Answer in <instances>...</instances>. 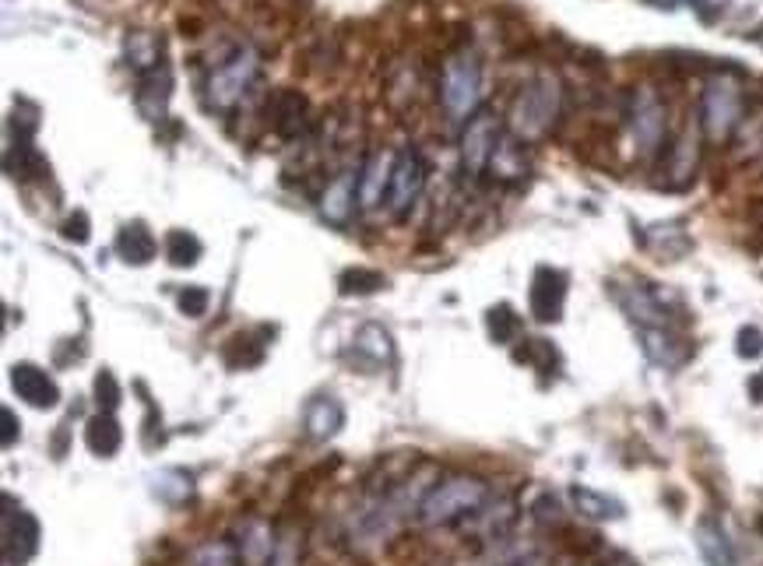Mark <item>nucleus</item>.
<instances>
[{
	"label": "nucleus",
	"mask_w": 763,
	"mask_h": 566,
	"mask_svg": "<svg viewBox=\"0 0 763 566\" xmlns=\"http://www.w3.org/2000/svg\"><path fill=\"white\" fill-rule=\"evenodd\" d=\"M560 113H563V81L552 70H542V75H535L531 81L520 85V92L514 96L507 113V134H514L520 144H538L556 127Z\"/></svg>",
	"instance_id": "1"
},
{
	"label": "nucleus",
	"mask_w": 763,
	"mask_h": 566,
	"mask_svg": "<svg viewBox=\"0 0 763 566\" xmlns=\"http://www.w3.org/2000/svg\"><path fill=\"white\" fill-rule=\"evenodd\" d=\"M493 500V489L479 475H447L419 503V527H458L472 521Z\"/></svg>",
	"instance_id": "2"
},
{
	"label": "nucleus",
	"mask_w": 763,
	"mask_h": 566,
	"mask_svg": "<svg viewBox=\"0 0 763 566\" xmlns=\"http://www.w3.org/2000/svg\"><path fill=\"white\" fill-rule=\"evenodd\" d=\"M257 78H260V50L250 43L233 46L226 57L208 70V78H204V106L218 117L236 113L254 92Z\"/></svg>",
	"instance_id": "3"
},
{
	"label": "nucleus",
	"mask_w": 763,
	"mask_h": 566,
	"mask_svg": "<svg viewBox=\"0 0 763 566\" xmlns=\"http://www.w3.org/2000/svg\"><path fill=\"white\" fill-rule=\"evenodd\" d=\"M440 106L451 123H469L482 109V64L472 50H458L440 64Z\"/></svg>",
	"instance_id": "4"
},
{
	"label": "nucleus",
	"mask_w": 763,
	"mask_h": 566,
	"mask_svg": "<svg viewBox=\"0 0 763 566\" xmlns=\"http://www.w3.org/2000/svg\"><path fill=\"white\" fill-rule=\"evenodd\" d=\"M700 131L707 141H729L735 134V127L742 123V88L729 75H714L707 78L703 92H700V109H697Z\"/></svg>",
	"instance_id": "5"
},
{
	"label": "nucleus",
	"mask_w": 763,
	"mask_h": 566,
	"mask_svg": "<svg viewBox=\"0 0 763 566\" xmlns=\"http://www.w3.org/2000/svg\"><path fill=\"white\" fill-rule=\"evenodd\" d=\"M426 184H430V162L419 149L405 144V149L395 152V170H390V187H387V200L384 208L395 222H405L412 208L422 200Z\"/></svg>",
	"instance_id": "6"
},
{
	"label": "nucleus",
	"mask_w": 763,
	"mask_h": 566,
	"mask_svg": "<svg viewBox=\"0 0 763 566\" xmlns=\"http://www.w3.org/2000/svg\"><path fill=\"white\" fill-rule=\"evenodd\" d=\"M626 117H630V134H634L637 155L651 162L665 149V134H668V109H665L662 96L651 85L634 88Z\"/></svg>",
	"instance_id": "7"
},
{
	"label": "nucleus",
	"mask_w": 763,
	"mask_h": 566,
	"mask_svg": "<svg viewBox=\"0 0 763 566\" xmlns=\"http://www.w3.org/2000/svg\"><path fill=\"white\" fill-rule=\"evenodd\" d=\"M504 120H499L493 109H479V113L464 123L461 131V170L469 179H479L482 173L490 170V159L496 152L499 138H504Z\"/></svg>",
	"instance_id": "8"
},
{
	"label": "nucleus",
	"mask_w": 763,
	"mask_h": 566,
	"mask_svg": "<svg viewBox=\"0 0 763 566\" xmlns=\"http://www.w3.org/2000/svg\"><path fill=\"white\" fill-rule=\"evenodd\" d=\"M35 117L14 113L8 123V149H4V170L11 179H32L46 173V159L35 149Z\"/></svg>",
	"instance_id": "9"
},
{
	"label": "nucleus",
	"mask_w": 763,
	"mask_h": 566,
	"mask_svg": "<svg viewBox=\"0 0 763 566\" xmlns=\"http://www.w3.org/2000/svg\"><path fill=\"white\" fill-rule=\"evenodd\" d=\"M318 211L334 229L352 226V218L359 211V166H345L327 179L318 197Z\"/></svg>",
	"instance_id": "10"
},
{
	"label": "nucleus",
	"mask_w": 763,
	"mask_h": 566,
	"mask_svg": "<svg viewBox=\"0 0 763 566\" xmlns=\"http://www.w3.org/2000/svg\"><path fill=\"white\" fill-rule=\"evenodd\" d=\"M43 527L22 503L4 497V566H25L35 553H40Z\"/></svg>",
	"instance_id": "11"
},
{
	"label": "nucleus",
	"mask_w": 763,
	"mask_h": 566,
	"mask_svg": "<svg viewBox=\"0 0 763 566\" xmlns=\"http://www.w3.org/2000/svg\"><path fill=\"white\" fill-rule=\"evenodd\" d=\"M612 296L623 306V314L634 320L637 327H668L673 320V309H668V300L655 285L647 282H616L612 285Z\"/></svg>",
	"instance_id": "12"
},
{
	"label": "nucleus",
	"mask_w": 763,
	"mask_h": 566,
	"mask_svg": "<svg viewBox=\"0 0 763 566\" xmlns=\"http://www.w3.org/2000/svg\"><path fill=\"white\" fill-rule=\"evenodd\" d=\"M268 120H271L278 138L289 141V144H300L313 131L310 99L300 92V88H278V92L268 99Z\"/></svg>",
	"instance_id": "13"
},
{
	"label": "nucleus",
	"mask_w": 763,
	"mask_h": 566,
	"mask_svg": "<svg viewBox=\"0 0 763 566\" xmlns=\"http://www.w3.org/2000/svg\"><path fill=\"white\" fill-rule=\"evenodd\" d=\"M567 306V275L560 268H535L531 285H528V309L538 324H556L563 317Z\"/></svg>",
	"instance_id": "14"
},
{
	"label": "nucleus",
	"mask_w": 763,
	"mask_h": 566,
	"mask_svg": "<svg viewBox=\"0 0 763 566\" xmlns=\"http://www.w3.org/2000/svg\"><path fill=\"white\" fill-rule=\"evenodd\" d=\"M348 359L363 373H380L395 362V338L384 324H363L348 341Z\"/></svg>",
	"instance_id": "15"
},
{
	"label": "nucleus",
	"mask_w": 763,
	"mask_h": 566,
	"mask_svg": "<svg viewBox=\"0 0 763 566\" xmlns=\"http://www.w3.org/2000/svg\"><path fill=\"white\" fill-rule=\"evenodd\" d=\"M11 388L14 394L25 401V405L40 409V412H50L61 405V388L57 380H53L43 367H35V362H14L11 367Z\"/></svg>",
	"instance_id": "16"
},
{
	"label": "nucleus",
	"mask_w": 763,
	"mask_h": 566,
	"mask_svg": "<svg viewBox=\"0 0 763 566\" xmlns=\"http://www.w3.org/2000/svg\"><path fill=\"white\" fill-rule=\"evenodd\" d=\"M173 99V67L170 61L155 64L152 70L138 75V88H135V102L141 109L144 120H162L165 117V106Z\"/></svg>",
	"instance_id": "17"
},
{
	"label": "nucleus",
	"mask_w": 763,
	"mask_h": 566,
	"mask_svg": "<svg viewBox=\"0 0 763 566\" xmlns=\"http://www.w3.org/2000/svg\"><path fill=\"white\" fill-rule=\"evenodd\" d=\"M345 426V405L334 394H313L303 405V433L313 444H327Z\"/></svg>",
	"instance_id": "18"
},
{
	"label": "nucleus",
	"mask_w": 763,
	"mask_h": 566,
	"mask_svg": "<svg viewBox=\"0 0 763 566\" xmlns=\"http://www.w3.org/2000/svg\"><path fill=\"white\" fill-rule=\"evenodd\" d=\"M390 170H395V155L377 149L359 162V211H374L387 200Z\"/></svg>",
	"instance_id": "19"
},
{
	"label": "nucleus",
	"mask_w": 763,
	"mask_h": 566,
	"mask_svg": "<svg viewBox=\"0 0 763 566\" xmlns=\"http://www.w3.org/2000/svg\"><path fill=\"white\" fill-rule=\"evenodd\" d=\"M700 166V120L686 123L683 131L668 144V176H673V187H686L694 179Z\"/></svg>",
	"instance_id": "20"
},
{
	"label": "nucleus",
	"mask_w": 763,
	"mask_h": 566,
	"mask_svg": "<svg viewBox=\"0 0 763 566\" xmlns=\"http://www.w3.org/2000/svg\"><path fill=\"white\" fill-rule=\"evenodd\" d=\"M233 542H236L239 556H244V566H271V559L278 553V542H275L271 524L260 521V518L239 521Z\"/></svg>",
	"instance_id": "21"
},
{
	"label": "nucleus",
	"mask_w": 763,
	"mask_h": 566,
	"mask_svg": "<svg viewBox=\"0 0 763 566\" xmlns=\"http://www.w3.org/2000/svg\"><path fill=\"white\" fill-rule=\"evenodd\" d=\"M514 521H517V503L514 500H496V503L490 500L472 521H464L461 527H464V532H472L482 545H493V542L507 538L514 532Z\"/></svg>",
	"instance_id": "22"
},
{
	"label": "nucleus",
	"mask_w": 763,
	"mask_h": 566,
	"mask_svg": "<svg viewBox=\"0 0 763 566\" xmlns=\"http://www.w3.org/2000/svg\"><path fill=\"white\" fill-rule=\"evenodd\" d=\"M641 349L655 367L676 370L690 359V345H686L673 327H641Z\"/></svg>",
	"instance_id": "23"
},
{
	"label": "nucleus",
	"mask_w": 763,
	"mask_h": 566,
	"mask_svg": "<svg viewBox=\"0 0 763 566\" xmlns=\"http://www.w3.org/2000/svg\"><path fill=\"white\" fill-rule=\"evenodd\" d=\"M117 253H120V258H123L127 264L144 268V264L155 261L159 240H155V232L141 222V218H135V222H127V226L117 232Z\"/></svg>",
	"instance_id": "24"
},
{
	"label": "nucleus",
	"mask_w": 763,
	"mask_h": 566,
	"mask_svg": "<svg viewBox=\"0 0 763 566\" xmlns=\"http://www.w3.org/2000/svg\"><path fill=\"white\" fill-rule=\"evenodd\" d=\"M697 553L707 566H735V553H732V542L724 535V527L714 518H700L697 521Z\"/></svg>",
	"instance_id": "25"
},
{
	"label": "nucleus",
	"mask_w": 763,
	"mask_h": 566,
	"mask_svg": "<svg viewBox=\"0 0 763 566\" xmlns=\"http://www.w3.org/2000/svg\"><path fill=\"white\" fill-rule=\"evenodd\" d=\"M85 447L96 454V458H117L123 447V429L117 423L114 412H96L85 423Z\"/></svg>",
	"instance_id": "26"
},
{
	"label": "nucleus",
	"mask_w": 763,
	"mask_h": 566,
	"mask_svg": "<svg viewBox=\"0 0 763 566\" xmlns=\"http://www.w3.org/2000/svg\"><path fill=\"white\" fill-rule=\"evenodd\" d=\"M490 173L499 184H520L528 176V155H525V144H520L514 134H504L496 144V152L490 159Z\"/></svg>",
	"instance_id": "27"
},
{
	"label": "nucleus",
	"mask_w": 763,
	"mask_h": 566,
	"mask_svg": "<svg viewBox=\"0 0 763 566\" xmlns=\"http://www.w3.org/2000/svg\"><path fill=\"white\" fill-rule=\"evenodd\" d=\"M570 500L577 507V514L588 521H620L626 514L616 497H605V492L588 489V486H570Z\"/></svg>",
	"instance_id": "28"
},
{
	"label": "nucleus",
	"mask_w": 763,
	"mask_h": 566,
	"mask_svg": "<svg viewBox=\"0 0 763 566\" xmlns=\"http://www.w3.org/2000/svg\"><path fill=\"white\" fill-rule=\"evenodd\" d=\"M152 497L170 503V507H180L187 503L194 497V475L187 468H162L152 475Z\"/></svg>",
	"instance_id": "29"
},
{
	"label": "nucleus",
	"mask_w": 763,
	"mask_h": 566,
	"mask_svg": "<svg viewBox=\"0 0 763 566\" xmlns=\"http://www.w3.org/2000/svg\"><path fill=\"white\" fill-rule=\"evenodd\" d=\"M162 253L173 268H194L204 258V243L187 229H173V232H165Z\"/></svg>",
	"instance_id": "30"
},
{
	"label": "nucleus",
	"mask_w": 763,
	"mask_h": 566,
	"mask_svg": "<svg viewBox=\"0 0 763 566\" xmlns=\"http://www.w3.org/2000/svg\"><path fill=\"white\" fill-rule=\"evenodd\" d=\"M486 331L496 345H514V338L520 335V314L511 303H496L490 306L486 314Z\"/></svg>",
	"instance_id": "31"
},
{
	"label": "nucleus",
	"mask_w": 763,
	"mask_h": 566,
	"mask_svg": "<svg viewBox=\"0 0 763 566\" xmlns=\"http://www.w3.org/2000/svg\"><path fill=\"white\" fill-rule=\"evenodd\" d=\"M387 289V279L374 268H348L338 275V292L342 296H374V292Z\"/></svg>",
	"instance_id": "32"
},
{
	"label": "nucleus",
	"mask_w": 763,
	"mask_h": 566,
	"mask_svg": "<svg viewBox=\"0 0 763 566\" xmlns=\"http://www.w3.org/2000/svg\"><path fill=\"white\" fill-rule=\"evenodd\" d=\"M187 566H244V556H239L233 538H212L191 556Z\"/></svg>",
	"instance_id": "33"
},
{
	"label": "nucleus",
	"mask_w": 763,
	"mask_h": 566,
	"mask_svg": "<svg viewBox=\"0 0 763 566\" xmlns=\"http://www.w3.org/2000/svg\"><path fill=\"white\" fill-rule=\"evenodd\" d=\"M517 362H528L535 370H552L556 367V349L546 338H525V345L514 352Z\"/></svg>",
	"instance_id": "34"
},
{
	"label": "nucleus",
	"mask_w": 763,
	"mask_h": 566,
	"mask_svg": "<svg viewBox=\"0 0 763 566\" xmlns=\"http://www.w3.org/2000/svg\"><path fill=\"white\" fill-rule=\"evenodd\" d=\"M176 306H180V314H183V317L197 320V317L208 314V306H212V292L204 289V285H187V289H180V292H176Z\"/></svg>",
	"instance_id": "35"
},
{
	"label": "nucleus",
	"mask_w": 763,
	"mask_h": 566,
	"mask_svg": "<svg viewBox=\"0 0 763 566\" xmlns=\"http://www.w3.org/2000/svg\"><path fill=\"white\" fill-rule=\"evenodd\" d=\"M120 401H123V391H120L117 377L109 370H99L96 373V405H99V412H117Z\"/></svg>",
	"instance_id": "36"
},
{
	"label": "nucleus",
	"mask_w": 763,
	"mask_h": 566,
	"mask_svg": "<svg viewBox=\"0 0 763 566\" xmlns=\"http://www.w3.org/2000/svg\"><path fill=\"white\" fill-rule=\"evenodd\" d=\"M735 352H739V359H760V356H763V331H760L756 324L739 327V335H735Z\"/></svg>",
	"instance_id": "37"
},
{
	"label": "nucleus",
	"mask_w": 763,
	"mask_h": 566,
	"mask_svg": "<svg viewBox=\"0 0 763 566\" xmlns=\"http://www.w3.org/2000/svg\"><path fill=\"white\" fill-rule=\"evenodd\" d=\"M88 236H92V229H88V215H85V211L67 215V222H64V240H71L74 247H82V243H88Z\"/></svg>",
	"instance_id": "38"
},
{
	"label": "nucleus",
	"mask_w": 763,
	"mask_h": 566,
	"mask_svg": "<svg viewBox=\"0 0 763 566\" xmlns=\"http://www.w3.org/2000/svg\"><path fill=\"white\" fill-rule=\"evenodd\" d=\"M0 418H4V436H0V444L11 450L18 444V436H22V423H18L14 409H0Z\"/></svg>",
	"instance_id": "39"
},
{
	"label": "nucleus",
	"mask_w": 763,
	"mask_h": 566,
	"mask_svg": "<svg viewBox=\"0 0 763 566\" xmlns=\"http://www.w3.org/2000/svg\"><path fill=\"white\" fill-rule=\"evenodd\" d=\"M750 398L756 401V405H763V370H756L750 377Z\"/></svg>",
	"instance_id": "40"
},
{
	"label": "nucleus",
	"mask_w": 763,
	"mask_h": 566,
	"mask_svg": "<svg viewBox=\"0 0 763 566\" xmlns=\"http://www.w3.org/2000/svg\"><path fill=\"white\" fill-rule=\"evenodd\" d=\"M517 566H549V559H546V556H538V553H531L528 559H520Z\"/></svg>",
	"instance_id": "41"
},
{
	"label": "nucleus",
	"mask_w": 763,
	"mask_h": 566,
	"mask_svg": "<svg viewBox=\"0 0 763 566\" xmlns=\"http://www.w3.org/2000/svg\"><path fill=\"white\" fill-rule=\"evenodd\" d=\"M756 532H760V535H763V514H760V518H756Z\"/></svg>",
	"instance_id": "42"
}]
</instances>
